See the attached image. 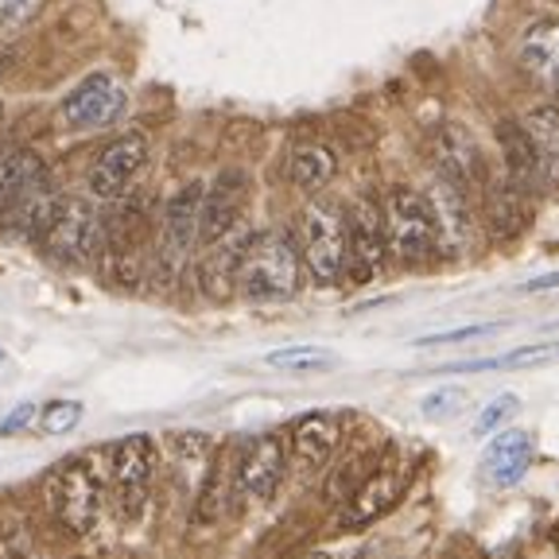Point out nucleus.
I'll return each instance as SVG.
<instances>
[{
    "instance_id": "nucleus-1",
    "label": "nucleus",
    "mask_w": 559,
    "mask_h": 559,
    "mask_svg": "<svg viewBox=\"0 0 559 559\" xmlns=\"http://www.w3.org/2000/svg\"><path fill=\"white\" fill-rule=\"evenodd\" d=\"M299 249L284 229H261L249 237L245 249L241 276L237 288L241 296L257 299V304H272V299H292L299 292Z\"/></svg>"
},
{
    "instance_id": "nucleus-2",
    "label": "nucleus",
    "mask_w": 559,
    "mask_h": 559,
    "mask_svg": "<svg viewBox=\"0 0 559 559\" xmlns=\"http://www.w3.org/2000/svg\"><path fill=\"white\" fill-rule=\"evenodd\" d=\"M44 498L62 528H70L74 536H86L102 521L105 506V474L94 454H79V459H67V463L55 466L44 481Z\"/></svg>"
},
{
    "instance_id": "nucleus-3",
    "label": "nucleus",
    "mask_w": 559,
    "mask_h": 559,
    "mask_svg": "<svg viewBox=\"0 0 559 559\" xmlns=\"http://www.w3.org/2000/svg\"><path fill=\"white\" fill-rule=\"evenodd\" d=\"M384 245L401 264H424L439 253V226L431 214V202L408 187H393L381 206Z\"/></svg>"
},
{
    "instance_id": "nucleus-4",
    "label": "nucleus",
    "mask_w": 559,
    "mask_h": 559,
    "mask_svg": "<svg viewBox=\"0 0 559 559\" xmlns=\"http://www.w3.org/2000/svg\"><path fill=\"white\" fill-rule=\"evenodd\" d=\"M299 257L319 284H338L346 276L349 237L346 214L331 202H307L299 214Z\"/></svg>"
},
{
    "instance_id": "nucleus-5",
    "label": "nucleus",
    "mask_w": 559,
    "mask_h": 559,
    "mask_svg": "<svg viewBox=\"0 0 559 559\" xmlns=\"http://www.w3.org/2000/svg\"><path fill=\"white\" fill-rule=\"evenodd\" d=\"M47 257L59 264H86L102 257L105 245V222L97 218V210L86 199H62L59 214L39 237Z\"/></svg>"
},
{
    "instance_id": "nucleus-6",
    "label": "nucleus",
    "mask_w": 559,
    "mask_h": 559,
    "mask_svg": "<svg viewBox=\"0 0 559 559\" xmlns=\"http://www.w3.org/2000/svg\"><path fill=\"white\" fill-rule=\"evenodd\" d=\"M202 183H187L183 191H175L164 206V218H159V245H156V264L164 272V280H171L175 272L183 269L191 249L199 245L202 229Z\"/></svg>"
},
{
    "instance_id": "nucleus-7",
    "label": "nucleus",
    "mask_w": 559,
    "mask_h": 559,
    "mask_svg": "<svg viewBox=\"0 0 559 559\" xmlns=\"http://www.w3.org/2000/svg\"><path fill=\"white\" fill-rule=\"evenodd\" d=\"M105 269L117 284L132 288L144 276V261H148V214L140 202H129L124 210H117L109 226H105V245H102Z\"/></svg>"
},
{
    "instance_id": "nucleus-8",
    "label": "nucleus",
    "mask_w": 559,
    "mask_h": 559,
    "mask_svg": "<svg viewBox=\"0 0 559 559\" xmlns=\"http://www.w3.org/2000/svg\"><path fill=\"white\" fill-rule=\"evenodd\" d=\"M152 471H156V443L148 436H129L114 447V463H109V478H114V498L121 516H140L144 498H148Z\"/></svg>"
},
{
    "instance_id": "nucleus-9",
    "label": "nucleus",
    "mask_w": 559,
    "mask_h": 559,
    "mask_svg": "<svg viewBox=\"0 0 559 559\" xmlns=\"http://www.w3.org/2000/svg\"><path fill=\"white\" fill-rule=\"evenodd\" d=\"M346 237H349V257H346V272L354 284H369L377 280V272L384 269V218L381 206L369 199L354 202L346 214Z\"/></svg>"
},
{
    "instance_id": "nucleus-10",
    "label": "nucleus",
    "mask_w": 559,
    "mask_h": 559,
    "mask_svg": "<svg viewBox=\"0 0 559 559\" xmlns=\"http://www.w3.org/2000/svg\"><path fill=\"white\" fill-rule=\"evenodd\" d=\"M148 164V140L140 136V132H129V136L114 140L102 156L94 159L90 167V194L94 199H124L129 183L140 175V167Z\"/></svg>"
},
{
    "instance_id": "nucleus-11",
    "label": "nucleus",
    "mask_w": 559,
    "mask_h": 559,
    "mask_svg": "<svg viewBox=\"0 0 559 559\" xmlns=\"http://www.w3.org/2000/svg\"><path fill=\"white\" fill-rule=\"evenodd\" d=\"M284 466H288V451L280 443V436H257L241 447L234 466L237 493L253 501H264L276 493V486L284 481Z\"/></svg>"
},
{
    "instance_id": "nucleus-12",
    "label": "nucleus",
    "mask_w": 559,
    "mask_h": 559,
    "mask_svg": "<svg viewBox=\"0 0 559 559\" xmlns=\"http://www.w3.org/2000/svg\"><path fill=\"white\" fill-rule=\"evenodd\" d=\"M124 114V90L109 74H90L62 97V121L74 129H102Z\"/></svg>"
},
{
    "instance_id": "nucleus-13",
    "label": "nucleus",
    "mask_w": 559,
    "mask_h": 559,
    "mask_svg": "<svg viewBox=\"0 0 559 559\" xmlns=\"http://www.w3.org/2000/svg\"><path fill=\"white\" fill-rule=\"evenodd\" d=\"M249 229L237 222L229 234H222L218 241L206 245V257L199 264V284L210 299H229L237 288V276H241L245 249H249Z\"/></svg>"
},
{
    "instance_id": "nucleus-14",
    "label": "nucleus",
    "mask_w": 559,
    "mask_h": 559,
    "mask_svg": "<svg viewBox=\"0 0 559 559\" xmlns=\"http://www.w3.org/2000/svg\"><path fill=\"white\" fill-rule=\"evenodd\" d=\"M245 194H249V179L241 171H222L214 179V187L202 194V229H199L202 245L218 241L222 234H229L241 222Z\"/></svg>"
},
{
    "instance_id": "nucleus-15",
    "label": "nucleus",
    "mask_w": 559,
    "mask_h": 559,
    "mask_svg": "<svg viewBox=\"0 0 559 559\" xmlns=\"http://www.w3.org/2000/svg\"><path fill=\"white\" fill-rule=\"evenodd\" d=\"M62 206V194L47 183V175L39 183H32L27 191H20L9 206L0 210V229L16 237H44L47 226L55 222Z\"/></svg>"
},
{
    "instance_id": "nucleus-16",
    "label": "nucleus",
    "mask_w": 559,
    "mask_h": 559,
    "mask_svg": "<svg viewBox=\"0 0 559 559\" xmlns=\"http://www.w3.org/2000/svg\"><path fill=\"white\" fill-rule=\"evenodd\" d=\"M342 439V424L331 412H311V416L296 419L288 431V459L299 471H319L331 463L334 447Z\"/></svg>"
},
{
    "instance_id": "nucleus-17",
    "label": "nucleus",
    "mask_w": 559,
    "mask_h": 559,
    "mask_svg": "<svg viewBox=\"0 0 559 559\" xmlns=\"http://www.w3.org/2000/svg\"><path fill=\"white\" fill-rule=\"evenodd\" d=\"M428 202L439 226V249L443 253H466V241H471V199L454 183H447L443 175H436Z\"/></svg>"
},
{
    "instance_id": "nucleus-18",
    "label": "nucleus",
    "mask_w": 559,
    "mask_h": 559,
    "mask_svg": "<svg viewBox=\"0 0 559 559\" xmlns=\"http://www.w3.org/2000/svg\"><path fill=\"white\" fill-rule=\"evenodd\" d=\"M396 498H401V463L389 459V463H381L373 474H366V481L349 493V506H346V513H342V521L369 524L381 513H389V509L396 506Z\"/></svg>"
},
{
    "instance_id": "nucleus-19",
    "label": "nucleus",
    "mask_w": 559,
    "mask_h": 559,
    "mask_svg": "<svg viewBox=\"0 0 559 559\" xmlns=\"http://www.w3.org/2000/svg\"><path fill=\"white\" fill-rule=\"evenodd\" d=\"M436 159H439V171L447 183H454L459 191L471 199L481 183H486V175H481V156L478 148L471 144L463 129H443L436 140Z\"/></svg>"
},
{
    "instance_id": "nucleus-20",
    "label": "nucleus",
    "mask_w": 559,
    "mask_h": 559,
    "mask_svg": "<svg viewBox=\"0 0 559 559\" xmlns=\"http://www.w3.org/2000/svg\"><path fill=\"white\" fill-rule=\"evenodd\" d=\"M533 463V436L521 428L501 431L498 439H489L486 454H481V471L493 486H513V481L524 478Z\"/></svg>"
},
{
    "instance_id": "nucleus-21",
    "label": "nucleus",
    "mask_w": 559,
    "mask_h": 559,
    "mask_svg": "<svg viewBox=\"0 0 559 559\" xmlns=\"http://www.w3.org/2000/svg\"><path fill=\"white\" fill-rule=\"evenodd\" d=\"M498 140H501V152H506V183L513 187V191H521L524 199H533L544 187V179H540V167H536V152H533V144H528L524 124L501 121Z\"/></svg>"
},
{
    "instance_id": "nucleus-22",
    "label": "nucleus",
    "mask_w": 559,
    "mask_h": 559,
    "mask_svg": "<svg viewBox=\"0 0 559 559\" xmlns=\"http://www.w3.org/2000/svg\"><path fill=\"white\" fill-rule=\"evenodd\" d=\"M521 62L536 82H548L559 90V16L536 20L521 35Z\"/></svg>"
},
{
    "instance_id": "nucleus-23",
    "label": "nucleus",
    "mask_w": 559,
    "mask_h": 559,
    "mask_svg": "<svg viewBox=\"0 0 559 559\" xmlns=\"http://www.w3.org/2000/svg\"><path fill=\"white\" fill-rule=\"evenodd\" d=\"M524 132L536 152V167H540L544 187H559V109L556 105H540L524 117Z\"/></svg>"
},
{
    "instance_id": "nucleus-24",
    "label": "nucleus",
    "mask_w": 559,
    "mask_h": 559,
    "mask_svg": "<svg viewBox=\"0 0 559 559\" xmlns=\"http://www.w3.org/2000/svg\"><path fill=\"white\" fill-rule=\"evenodd\" d=\"M334 167H338L334 164V152L326 148V144H319V140H299V144H292L288 179L299 191H319V187H326Z\"/></svg>"
},
{
    "instance_id": "nucleus-25",
    "label": "nucleus",
    "mask_w": 559,
    "mask_h": 559,
    "mask_svg": "<svg viewBox=\"0 0 559 559\" xmlns=\"http://www.w3.org/2000/svg\"><path fill=\"white\" fill-rule=\"evenodd\" d=\"M44 179V164L32 152H9L0 156V210L9 206L20 191H27L32 183Z\"/></svg>"
},
{
    "instance_id": "nucleus-26",
    "label": "nucleus",
    "mask_w": 559,
    "mask_h": 559,
    "mask_svg": "<svg viewBox=\"0 0 559 559\" xmlns=\"http://www.w3.org/2000/svg\"><path fill=\"white\" fill-rule=\"evenodd\" d=\"M264 361L276 369H288V373H314V369L334 366V354L323 346H288V349H272Z\"/></svg>"
},
{
    "instance_id": "nucleus-27",
    "label": "nucleus",
    "mask_w": 559,
    "mask_h": 559,
    "mask_svg": "<svg viewBox=\"0 0 559 559\" xmlns=\"http://www.w3.org/2000/svg\"><path fill=\"white\" fill-rule=\"evenodd\" d=\"M559 358V346H524L513 349V354H501V358H481V361H463L454 366V373H466V369H516V366H540V361Z\"/></svg>"
},
{
    "instance_id": "nucleus-28",
    "label": "nucleus",
    "mask_w": 559,
    "mask_h": 559,
    "mask_svg": "<svg viewBox=\"0 0 559 559\" xmlns=\"http://www.w3.org/2000/svg\"><path fill=\"white\" fill-rule=\"evenodd\" d=\"M79 419H82L79 401H51L44 408V416H39V424H44L47 436H67V431L79 428Z\"/></svg>"
},
{
    "instance_id": "nucleus-29",
    "label": "nucleus",
    "mask_w": 559,
    "mask_h": 559,
    "mask_svg": "<svg viewBox=\"0 0 559 559\" xmlns=\"http://www.w3.org/2000/svg\"><path fill=\"white\" fill-rule=\"evenodd\" d=\"M222 506H226V471H222V463H218L214 471H210V478H206V489H202L194 521H199V524L214 521V516L222 513Z\"/></svg>"
},
{
    "instance_id": "nucleus-30",
    "label": "nucleus",
    "mask_w": 559,
    "mask_h": 559,
    "mask_svg": "<svg viewBox=\"0 0 559 559\" xmlns=\"http://www.w3.org/2000/svg\"><path fill=\"white\" fill-rule=\"evenodd\" d=\"M516 404L521 401H516L513 393H501L498 401H489L486 408H481V416L474 419V436H489V431H498L501 424L516 412Z\"/></svg>"
},
{
    "instance_id": "nucleus-31",
    "label": "nucleus",
    "mask_w": 559,
    "mask_h": 559,
    "mask_svg": "<svg viewBox=\"0 0 559 559\" xmlns=\"http://www.w3.org/2000/svg\"><path fill=\"white\" fill-rule=\"evenodd\" d=\"M466 404L463 389H436V393L424 396V416L428 419H447Z\"/></svg>"
},
{
    "instance_id": "nucleus-32",
    "label": "nucleus",
    "mask_w": 559,
    "mask_h": 559,
    "mask_svg": "<svg viewBox=\"0 0 559 559\" xmlns=\"http://www.w3.org/2000/svg\"><path fill=\"white\" fill-rule=\"evenodd\" d=\"M501 323H478V326H459V331H439V334H424L416 346H447V342H471V338H486V334H498Z\"/></svg>"
},
{
    "instance_id": "nucleus-33",
    "label": "nucleus",
    "mask_w": 559,
    "mask_h": 559,
    "mask_svg": "<svg viewBox=\"0 0 559 559\" xmlns=\"http://www.w3.org/2000/svg\"><path fill=\"white\" fill-rule=\"evenodd\" d=\"M35 12V0H0V32H12Z\"/></svg>"
},
{
    "instance_id": "nucleus-34",
    "label": "nucleus",
    "mask_w": 559,
    "mask_h": 559,
    "mask_svg": "<svg viewBox=\"0 0 559 559\" xmlns=\"http://www.w3.org/2000/svg\"><path fill=\"white\" fill-rule=\"evenodd\" d=\"M35 412H39L35 404H20V408H12L9 416L0 419V436H16V431H24L35 419Z\"/></svg>"
},
{
    "instance_id": "nucleus-35",
    "label": "nucleus",
    "mask_w": 559,
    "mask_h": 559,
    "mask_svg": "<svg viewBox=\"0 0 559 559\" xmlns=\"http://www.w3.org/2000/svg\"><path fill=\"white\" fill-rule=\"evenodd\" d=\"M551 288H559V272H548V276L524 280V284H521L524 296H536V292H551Z\"/></svg>"
},
{
    "instance_id": "nucleus-36",
    "label": "nucleus",
    "mask_w": 559,
    "mask_h": 559,
    "mask_svg": "<svg viewBox=\"0 0 559 559\" xmlns=\"http://www.w3.org/2000/svg\"><path fill=\"white\" fill-rule=\"evenodd\" d=\"M4 70H9V59H4V55H0V74H4Z\"/></svg>"
},
{
    "instance_id": "nucleus-37",
    "label": "nucleus",
    "mask_w": 559,
    "mask_h": 559,
    "mask_svg": "<svg viewBox=\"0 0 559 559\" xmlns=\"http://www.w3.org/2000/svg\"><path fill=\"white\" fill-rule=\"evenodd\" d=\"M307 559H331V556H307Z\"/></svg>"
},
{
    "instance_id": "nucleus-38",
    "label": "nucleus",
    "mask_w": 559,
    "mask_h": 559,
    "mask_svg": "<svg viewBox=\"0 0 559 559\" xmlns=\"http://www.w3.org/2000/svg\"><path fill=\"white\" fill-rule=\"evenodd\" d=\"M0 358H4V354H0Z\"/></svg>"
}]
</instances>
